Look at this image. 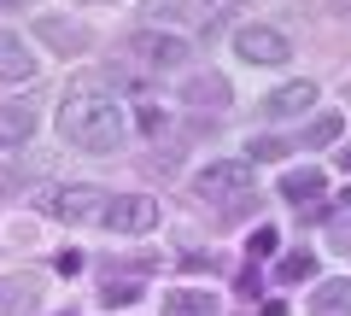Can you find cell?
Listing matches in <instances>:
<instances>
[{
  "mask_svg": "<svg viewBox=\"0 0 351 316\" xmlns=\"http://www.w3.org/2000/svg\"><path fill=\"white\" fill-rule=\"evenodd\" d=\"M36 36L47 41V47H59V53H82L88 47V29L71 24V18H36Z\"/></svg>",
  "mask_w": 351,
  "mask_h": 316,
  "instance_id": "7c38bea8",
  "label": "cell"
},
{
  "mask_svg": "<svg viewBox=\"0 0 351 316\" xmlns=\"http://www.w3.org/2000/svg\"><path fill=\"white\" fill-rule=\"evenodd\" d=\"M311 311L316 316H351V276H334L311 293Z\"/></svg>",
  "mask_w": 351,
  "mask_h": 316,
  "instance_id": "4fadbf2b",
  "label": "cell"
},
{
  "mask_svg": "<svg viewBox=\"0 0 351 316\" xmlns=\"http://www.w3.org/2000/svg\"><path fill=\"white\" fill-rule=\"evenodd\" d=\"M346 199H351V193H346Z\"/></svg>",
  "mask_w": 351,
  "mask_h": 316,
  "instance_id": "484cf974",
  "label": "cell"
},
{
  "mask_svg": "<svg viewBox=\"0 0 351 316\" xmlns=\"http://www.w3.org/2000/svg\"><path fill=\"white\" fill-rule=\"evenodd\" d=\"M100 299H106V304L117 311V304H135V299H141V287H135V281H112V287H106Z\"/></svg>",
  "mask_w": 351,
  "mask_h": 316,
  "instance_id": "44dd1931",
  "label": "cell"
},
{
  "mask_svg": "<svg viewBox=\"0 0 351 316\" xmlns=\"http://www.w3.org/2000/svg\"><path fill=\"white\" fill-rule=\"evenodd\" d=\"M0 6H36V0H0Z\"/></svg>",
  "mask_w": 351,
  "mask_h": 316,
  "instance_id": "cb8c5ba5",
  "label": "cell"
},
{
  "mask_svg": "<svg viewBox=\"0 0 351 316\" xmlns=\"http://www.w3.org/2000/svg\"><path fill=\"white\" fill-rule=\"evenodd\" d=\"M234 53H240L246 64H287L293 41L281 36L276 24H240V29H234Z\"/></svg>",
  "mask_w": 351,
  "mask_h": 316,
  "instance_id": "277c9868",
  "label": "cell"
},
{
  "mask_svg": "<svg viewBox=\"0 0 351 316\" xmlns=\"http://www.w3.org/2000/svg\"><path fill=\"white\" fill-rule=\"evenodd\" d=\"M59 135L82 152H117L129 141V117H123L117 94L106 88L100 76H82L59 100Z\"/></svg>",
  "mask_w": 351,
  "mask_h": 316,
  "instance_id": "6da1fadb",
  "label": "cell"
},
{
  "mask_svg": "<svg viewBox=\"0 0 351 316\" xmlns=\"http://www.w3.org/2000/svg\"><path fill=\"white\" fill-rule=\"evenodd\" d=\"M304 276H316V258L311 252H287V258H281V281H304Z\"/></svg>",
  "mask_w": 351,
  "mask_h": 316,
  "instance_id": "ac0fdd59",
  "label": "cell"
},
{
  "mask_svg": "<svg viewBox=\"0 0 351 316\" xmlns=\"http://www.w3.org/2000/svg\"><path fill=\"white\" fill-rule=\"evenodd\" d=\"M311 100H316L311 82H281V88L263 100V117H304V112H311Z\"/></svg>",
  "mask_w": 351,
  "mask_h": 316,
  "instance_id": "30bf717a",
  "label": "cell"
},
{
  "mask_svg": "<svg viewBox=\"0 0 351 316\" xmlns=\"http://www.w3.org/2000/svg\"><path fill=\"white\" fill-rule=\"evenodd\" d=\"M246 147H252V158H263V165H276V158H287V147H293V141H281V135H252Z\"/></svg>",
  "mask_w": 351,
  "mask_h": 316,
  "instance_id": "e0dca14e",
  "label": "cell"
},
{
  "mask_svg": "<svg viewBox=\"0 0 351 316\" xmlns=\"http://www.w3.org/2000/svg\"><path fill=\"white\" fill-rule=\"evenodd\" d=\"M36 135V112L29 106H0V147H24Z\"/></svg>",
  "mask_w": 351,
  "mask_h": 316,
  "instance_id": "9a60e30c",
  "label": "cell"
},
{
  "mask_svg": "<svg viewBox=\"0 0 351 316\" xmlns=\"http://www.w3.org/2000/svg\"><path fill=\"white\" fill-rule=\"evenodd\" d=\"M152 223H158V199L152 193H112L106 228H117V234H147Z\"/></svg>",
  "mask_w": 351,
  "mask_h": 316,
  "instance_id": "5b68a950",
  "label": "cell"
},
{
  "mask_svg": "<svg viewBox=\"0 0 351 316\" xmlns=\"http://www.w3.org/2000/svg\"><path fill=\"white\" fill-rule=\"evenodd\" d=\"M339 165H346V170H351V147H339Z\"/></svg>",
  "mask_w": 351,
  "mask_h": 316,
  "instance_id": "603a6c76",
  "label": "cell"
},
{
  "mask_svg": "<svg viewBox=\"0 0 351 316\" xmlns=\"http://www.w3.org/2000/svg\"><path fill=\"white\" fill-rule=\"evenodd\" d=\"M334 135H339V117H334V112H322L311 129H304V141H311V147H328Z\"/></svg>",
  "mask_w": 351,
  "mask_h": 316,
  "instance_id": "d6986e66",
  "label": "cell"
},
{
  "mask_svg": "<svg viewBox=\"0 0 351 316\" xmlns=\"http://www.w3.org/2000/svg\"><path fill=\"white\" fill-rule=\"evenodd\" d=\"M36 76V53L24 47V36L0 29V82H29Z\"/></svg>",
  "mask_w": 351,
  "mask_h": 316,
  "instance_id": "9c48e42d",
  "label": "cell"
},
{
  "mask_svg": "<svg viewBox=\"0 0 351 316\" xmlns=\"http://www.w3.org/2000/svg\"><path fill=\"white\" fill-rule=\"evenodd\" d=\"M182 100H188V106H211V112H223V106H228V82H223V76H188Z\"/></svg>",
  "mask_w": 351,
  "mask_h": 316,
  "instance_id": "2e32d148",
  "label": "cell"
},
{
  "mask_svg": "<svg viewBox=\"0 0 351 316\" xmlns=\"http://www.w3.org/2000/svg\"><path fill=\"white\" fill-rule=\"evenodd\" d=\"M47 205H53V217H64V223H76V228H94V223L106 228L112 193H106V188H94V182H76V188H59Z\"/></svg>",
  "mask_w": 351,
  "mask_h": 316,
  "instance_id": "7a4b0ae2",
  "label": "cell"
},
{
  "mask_svg": "<svg viewBox=\"0 0 351 316\" xmlns=\"http://www.w3.org/2000/svg\"><path fill=\"white\" fill-rule=\"evenodd\" d=\"M217 12V0H147L152 24H205Z\"/></svg>",
  "mask_w": 351,
  "mask_h": 316,
  "instance_id": "ba28073f",
  "label": "cell"
},
{
  "mask_svg": "<svg viewBox=\"0 0 351 316\" xmlns=\"http://www.w3.org/2000/svg\"><path fill=\"white\" fill-rule=\"evenodd\" d=\"M129 53H135V64H147V71H176V64L188 59V47H182L176 36H158V29L129 36Z\"/></svg>",
  "mask_w": 351,
  "mask_h": 316,
  "instance_id": "8992f818",
  "label": "cell"
},
{
  "mask_svg": "<svg viewBox=\"0 0 351 316\" xmlns=\"http://www.w3.org/2000/svg\"><path fill=\"white\" fill-rule=\"evenodd\" d=\"M164 316H223V299L211 287H170L164 293Z\"/></svg>",
  "mask_w": 351,
  "mask_h": 316,
  "instance_id": "52a82bcc",
  "label": "cell"
},
{
  "mask_svg": "<svg viewBox=\"0 0 351 316\" xmlns=\"http://www.w3.org/2000/svg\"><path fill=\"white\" fill-rule=\"evenodd\" d=\"M41 304V287L29 276H0V316H29Z\"/></svg>",
  "mask_w": 351,
  "mask_h": 316,
  "instance_id": "8fae6325",
  "label": "cell"
},
{
  "mask_svg": "<svg viewBox=\"0 0 351 316\" xmlns=\"http://www.w3.org/2000/svg\"><path fill=\"white\" fill-rule=\"evenodd\" d=\"M193 193H199L205 205L211 199H240V193H252V165L246 158H217V165H205L199 176H193Z\"/></svg>",
  "mask_w": 351,
  "mask_h": 316,
  "instance_id": "3957f363",
  "label": "cell"
},
{
  "mask_svg": "<svg viewBox=\"0 0 351 316\" xmlns=\"http://www.w3.org/2000/svg\"><path fill=\"white\" fill-rule=\"evenodd\" d=\"M88 6H100V0H88Z\"/></svg>",
  "mask_w": 351,
  "mask_h": 316,
  "instance_id": "d4e9b609",
  "label": "cell"
},
{
  "mask_svg": "<svg viewBox=\"0 0 351 316\" xmlns=\"http://www.w3.org/2000/svg\"><path fill=\"white\" fill-rule=\"evenodd\" d=\"M322 188H328V176H322L316 165H304V170H287V176H281V193H287L293 205H311Z\"/></svg>",
  "mask_w": 351,
  "mask_h": 316,
  "instance_id": "5bb4252c",
  "label": "cell"
},
{
  "mask_svg": "<svg viewBox=\"0 0 351 316\" xmlns=\"http://www.w3.org/2000/svg\"><path fill=\"white\" fill-rule=\"evenodd\" d=\"M252 252H276V228H258L252 234Z\"/></svg>",
  "mask_w": 351,
  "mask_h": 316,
  "instance_id": "7402d4cb",
  "label": "cell"
},
{
  "mask_svg": "<svg viewBox=\"0 0 351 316\" xmlns=\"http://www.w3.org/2000/svg\"><path fill=\"white\" fill-rule=\"evenodd\" d=\"M328 246H334L339 258H351V217H334V223H328Z\"/></svg>",
  "mask_w": 351,
  "mask_h": 316,
  "instance_id": "ffe728a7",
  "label": "cell"
}]
</instances>
